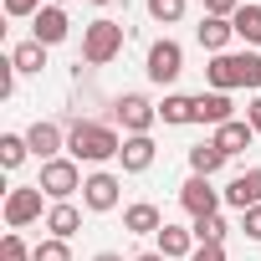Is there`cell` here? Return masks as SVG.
<instances>
[{"label":"cell","mask_w":261,"mask_h":261,"mask_svg":"<svg viewBox=\"0 0 261 261\" xmlns=\"http://www.w3.org/2000/svg\"><path fill=\"white\" fill-rule=\"evenodd\" d=\"M31 261H72V246L57 241V236H46L41 246H31Z\"/></svg>","instance_id":"obj_26"},{"label":"cell","mask_w":261,"mask_h":261,"mask_svg":"<svg viewBox=\"0 0 261 261\" xmlns=\"http://www.w3.org/2000/svg\"><path fill=\"white\" fill-rule=\"evenodd\" d=\"M41 190H46V200H72L87 179H82V169H77V159H51V164H41V179H36Z\"/></svg>","instance_id":"obj_4"},{"label":"cell","mask_w":261,"mask_h":261,"mask_svg":"<svg viewBox=\"0 0 261 261\" xmlns=\"http://www.w3.org/2000/svg\"><path fill=\"white\" fill-rule=\"evenodd\" d=\"M225 205L230 210H251V205H261V169H246L241 179H230V190H225Z\"/></svg>","instance_id":"obj_15"},{"label":"cell","mask_w":261,"mask_h":261,"mask_svg":"<svg viewBox=\"0 0 261 261\" xmlns=\"http://www.w3.org/2000/svg\"><path fill=\"white\" fill-rule=\"evenodd\" d=\"M195 123H215V128L230 123V92H215V87L200 92L195 97Z\"/></svg>","instance_id":"obj_17"},{"label":"cell","mask_w":261,"mask_h":261,"mask_svg":"<svg viewBox=\"0 0 261 261\" xmlns=\"http://www.w3.org/2000/svg\"><path fill=\"white\" fill-rule=\"evenodd\" d=\"M179 205L200 220V215H220V190L205 179V174H190L185 185H179Z\"/></svg>","instance_id":"obj_8"},{"label":"cell","mask_w":261,"mask_h":261,"mask_svg":"<svg viewBox=\"0 0 261 261\" xmlns=\"http://www.w3.org/2000/svg\"><path fill=\"white\" fill-rule=\"evenodd\" d=\"M41 185H16L11 195H6V225L11 230H26V225H36L41 220Z\"/></svg>","instance_id":"obj_5"},{"label":"cell","mask_w":261,"mask_h":261,"mask_svg":"<svg viewBox=\"0 0 261 261\" xmlns=\"http://www.w3.org/2000/svg\"><path fill=\"white\" fill-rule=\"evenodd\" d=\"M220 164H225V154H220L215 144H195V149H190V169H195V174H205V179H210Z\"/></svg>","instance_id":"obj_25"},{"label":"cell","mask_w":261,"mask_h":261,"mask_svg":"<svg viewBox=\"0 0 261 261\" xmlns=\"http://www.w3.org/2000/svg\"><path fill=\"white\" fill-rule=\"evenodd\" d=\"M190 261H225V246H195Z\"/></svg>","instance_id":"obj_33"},{"label":"cell","mask_w":261,"mask_h":261,"mask_svg":"<svg viewBox=\"0 0 261 261\" xmlns=\"http://www.w3.org/2000/svg\"><path fill=\"white\" fill-rule=\"evenodd\" d=\"M118 51H123V26H118V21L102 16V21H92V26L82 31V57H87L92 67H108Z\"/></svg>","instance_id":"obj_3"},{"label":"cell","mask_w":261,"mask_h":261,"mask_svg":"<svg viewBox=\"0 0 261 261\" xmlns=\"http://www.w3.org/2000/svg\"><path fill=\"white\" fill-rule=\"evenodd\" d=\"M92 261H123V256H113V251H97V256H92Z\"/></svg>","instance_id":"obj_36"},{"label":"cell","mask_w":261,"mask_h":261,"mask_svg":"<svg viewBox=\"0 0 261 261\" xmlns=\"http://www.w3.org/2000/svg\"><path fill=\"white\" fill-rule=\"evenodd\" d=\"M11 62H16V72H41L46 67V46L41 41H21V46H11Z\"/></svg>","instance_id":"obj_22"},{"label":"cell","mask_w":261,"mask_h":261,"mask_svg":"<svg viewBox=\"0 0 261 261\" xmlns=\"http://www.w3.org/2000/svg\"><path fill=\"white\" fill-rule=\"evenodd\" d=\"M67 31H72V21H67L62 6H41V11L31 16V41H41V46H62Z\"/></svg>","instance_id":"obj_9"},{"label":"cell","mask_w":261,"mask_h":261,"mask_svg":"<svg viewBox=\"0 0 261 261\" xmlns=\"http://www.w3.org/2000/svg\"><path fill=\"white\" fill-rule=\"evenodd\" d=\"M123 230H134V236H159V230H164V215H159V205H149V200L128 205V210H123Z\"/></svg>","instance_id":"obj_16"},{"label":"cell","mask_w":261,"mask_h":261,"mask_svg":"<svg viewBox=\"0 0 261 261\" xmlns=\"http://www.w3.org/2000/svg\"><path fill=\"white\" fill-rule=\"evenodd\" d=\"M230 36H236V26H230V21H220V16H205V21H200V46H205V51H215V57H220V51L230 46Z\"/></svg>","instance_id":"obj_19"},{"label":"cell","mask_w":261,"mask_h":261,"mask_svg":"<svg viewBox=\"0 0 261 261\" xmlns=\"http://www.w3.org/2000/svg\"><path fill=\"white\" fill-rule=\"evenodd\" d=\"M230 26H236V36H241V41L261 46V6H241V11L230 16Z\"/></svg>","instance_id":"obj_21"},{"label":"cell","mask_w":261,"mask_h":261,"mask_svg":"<svg viewBox=\"0 0 261 261\" xmlns=\"http://www.w3.org/2000/svg\"><path fill=\"white\" fill-rule=\"evenodd\" d=\"M92 6H113V0H92Z\"/></svg>","instance_id":"obj_37"},{"label":"cell","mask_w":261,"mask_h":261,"mask_svg":"<svg viewBox=\"0 0 261 261\" xmlns=\"http://www.w3.org/2000/svg\"><path fill=\"white\" fill-rule=\"evenodd\" d=\"M241 230H246L251 241H261V205H251V210L241 215Z\"/></svg>","instance_id":"obj_30"},{"label":"cell","mask_w":261,"mask_h":261,"mask_svg":"<svg viewBox=\"0 0 261 261\" xmlns=\"http://www.w3.org/2000/svg\"><path fill=\"white\" fill-rule=\"evenodd\" d=\"M16 92V62L6 57V62H0V97H11Z\"/></svg>","instance_id":"obj_31"},{"label":"cell","mask_w":261,"mask_h":261,"mask_svg":"<svg viewBox=\"0 0 261 261\" xmlns=\"http://www.w3.org/2000/svg\"><path fill=\"white\" fill-rule=\"evenodd\" d=\"M113 118L128 128V134H149V128L159 123V108H154L149 97H139V92H123V97L113 102Z\"/></svg>","instance_id":"obj_6"},{"label":"cell","mask_w":261,"mask_h":261,"mask_svg":"<svg viewBox=\"0 0 261 261\" xmlns=\"http://www.w3.org/2000/svg\"><path fill=\"white\" fill-rule=\"evenodd\" d=\"M241 11V0H205V16H220V21H230Z\"/></svg>","instance_id":"obj_29"},{"label":"cell","mask_w":261,"mask_h":261,"mask_svg":"<svg viewBox=\"0 0 261 261\" xmlns=\"http://www.w3.org/2000/svg\"><path fill=\"white\" fill-rule=\"evenodd\" d=\"M190 230H195L200 246H225V230H230V225H225V215H200Z\"/></svg>","instance_id":"obj_23"},{"label":"cell","mask_w":261,"mask_h":261,"mask_svg":"<svg viewBox=\"0 0 261 261\" xmlns=\"http://www.w3.org/2000/svg\"><path fill=\"white\" fill-rule=\"evenodd\" d=\"M123 139H118V128L113 123H72V134H67V154L77 164H102V159H118Z\"/></svg>","instance_id":"obj_1"},{"label":"cell","mask_w":261,"mask_h":261,"mask_svg":"<svg viewBox=\"0 0 261 261\" xmlns=\"http://www.w3.org/2000/svg\"><path fill=\"white\" fill-rule=\"evenodd\" d=\"M46 230H51L57 241H72V236L82 230V210H77L72 200H62V205H51V210H46Z\"/></svg>","instance_id":"obj_18"},{"label":"cell","mask_w":261,"mask_h":261,"mask_svg":"<svg viewBox=\"0 0 261 261\" xmlns=\"http://www.w3.org/2000/svg\"><path fill=\"white\" fill-rule=\"evenodd\" d=\"M144 72H149V82H159V87H164V82H174V77L185 72V46H179V41H169V36H164V41H154V46H149V67H144Z\"/></svg>","instance_id":"obj_7"},{"label":"cell","mask_w":261,"mask_h":261,"mask_svg":"<svg viewBox=\"0 0 261 261\" xmlns=\"http://www.w3.org/2000/svg\"><path fill=\"white\" fill-rule=\"evenodd\" d=\"M26 144H31V154H36L41 164H51L57 149H67V139H62L57 123H31V128H26Z\"/></svg>","instance_id":"obj_14"},{"label":"cell","mask_w":261,"mask_h":261,"mask_svg":"<svg viewBox=\"0 0 261 261\" xmlns=\"http://www.w3.org/2000/svg\"><path fill=\"white\" fill-rule=\"evenodd\" d=\"M195 246H200V241H195V230H185V225H169V220H164V230H159V256H164V261H190V256H195Z\"/></svg>","instance_id":"obj_13"},{"label":"cell","mask_w":261,"mask_h":261,"mask_svg":"<svg viewBox=\"0 0 261 261\" xmlns=\"http://www.w3.org/2000/svg\"><path fill=\"white\" fill-rule=\"evenodd\" d=\"M205 82L215 92H230V87H261V57L256 51H220L210 67H205Z\"/></svg>","instance_id":"obj_2"},{"label":"cell","mask_w":261,"mask_h":261,"mask_svg":"<svg viewBox=\"0 0 261 261\" xmlns=\"http://www.w3.org/2000/svg\"><path fill=\"white\" fill-rule=\"evenodd\" d=\"M154 159H159V149H154V139H149V134H128V139H123V149H118L123 174H144V169H154Z\"/></svg>","instance_id":"obj_10"},{"label":"cell","mask_w":261,"mask_h":261,"mask_svg":"<svg viewBox=\"0 0 261 261\" xmlns=\"http://www.w3.org/2000/svg\"><path fill=\"white\" fill-rule=\"evenodd\" d=\"M26 154H31L26 134H0V164H6V169H21V164H26Z\"/></svg>","instance_id":"obj_24"},{"label":"cell","mask_w":261,"mask_h":261,"mask_svg":"<svg viewBox=\"0 0 261 261\" xmlns=\"http://www.w3.org/2000/svg\"><path fill=\"white\" fill-rule=\"evenodd\" d=\"M36 11H41V0H6V16H16V21L21 16H36Z\"/></svg>","instance_id":"obj_32"},{"label":"cell","mask_w":261,"mask_h":261,"mask_svg":"<svg viewBox=\"0 0 261 261\" xmlns=\"http://www.w3.org/2000/svg\"><path fill=\"white\" fill-rule=\"evenodd\" d=\"M134 261H164V256H159V251H144V256H134Z\"/></svg>","instance_id":"obj_35"},{"label":"cell","mask_w":261,"mask_h":261,"mask_svg":"<svg viewBox=\"0 0 261 261\" xmlns=\"http://www.w3.org/2000/svg\"><path fill=\"white\" fill-rule=\"evenodd\" d=\"M149 16H154L159 26H174V21L185 16V0H149Z\"/></svg>","instance_id":"obj_27"},{"label":"cell","mask_w":261,"mask_h":261,"mask_svg":"<svg viewBox=\"0 0 261 261\" xmlns=\"http://www.w3.org/2000/svg\"><path fill=\"white\" fill-rule=\"evenodd\" d=\"M159 118H164V123H174V128L195 123V97H185V92H169V97L159 102Z\"/></svg>","instance_id":"obj_20"},{"label":"cell","mask_w":261,"mask_h":261,"mask_svg":"<svg viewBox=\"0 0 261 261\" xmlns=\"http://www.w3.org/2000/svg\"><path fill=\"white\" fill-rule=\"evenodd\" d=\"M118 190H123V185H118V174L97 169V174H87V185H82V205L102 215V210H113V205H118Z\"/></svg>","instance_id":"obj_11"},{"label":"cell","mask_w":261,"mask_h":261,"mask_svg":"<svg viewBox=\"0 0 261 261\" xmlns=\"http://www.w3.org/2000/svg\"><path fill=\"white\" fill-rule=\"evenodd\" d=\"M251 139H256V128H251L246 118H230V123H220V128H215V139H210V144H215L225 159H236V154H246V149H251Z\"/></svg>","instance_id":"obj_12"},{"label":"cell","mask_w":261,"mask_h":261,"mask_svg":"<svg viewBox=\"0 0 261 261\" xmlns=\"http://www.w3.org/2000/svg\"><path fill=\"white\" fill-rule=\"evenodd\" d=\"M246 123H251L256 134H261V97H251V108H246Z\"/></svg>","instance_id":"obj_34"},{"label":"cell","mask_w":261,"mask_h":261,"mask_svg":"<svg viewBox=\"0 0 261 261\" xmlns=\"http://www.w3.org/2000/svg\"><path fill=\"white\" fill-rule=\"evenodd\" d=\"M0 261H31V246L16 230H6V241H0Z\"/></svg>","instance_id":"obj_28"},{"label":"cell","mask_w":261,"mask_h":261,"mask_svg":"<svg viewBox=\"0 0 261 261\" xmlns=\"http://www.w3.org/2000/svg\"><path fill=\"white\" fill-rule=\"evenodd\" d=\"M51 6H67V0H51Z\"/></svg>","instance_id":"obj_38"}]
</instances>
